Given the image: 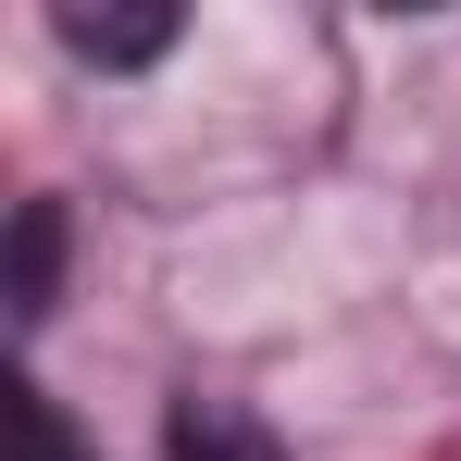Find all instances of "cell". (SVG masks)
I'll return each mask as SVG.
<instances>
[{
	"label": "cell",
	"instance_id": "obj_4",
	"mask_svg": "<svg viewBox=\"0 0 461 461\" xmlns=\"http://www.w3.org/2000/svg\"><path fill=\"white\" fill-rule=\"evenodd\" d=\"M13 461H100V449H76V437H63V411H50L38 386H13Z\"/></svg>",
	"mask_w": 461,
	"mask_h": 461
},
{
	"label": "cell",
	"instance_id": "obj_2",
	"mask_svg": "<svg viewBox=\"0 0 461 461\" xmlns=\"http://www.w3.org/2000/svg\"><path fill=\"white\" fill-rule=\"evenodd\" d=\"M162 449L175 461H287L237 399H175V411H162Z\"/></svg>",
	"mask_w": 461,
	"mask_h": 461
},
{
	"label": "cell",
	"instance_id": "obj_3",
	"mask_svg": "<svg viewBox=\"0 0 461 461\" xmlns=\"http://www.w3.org/2000/svg\"><path fill=\"white\" fill-rule=\"evenodd\" d=\"M50 275H63V200L13 212V324H50Z\"/></svg>",
	"mask_w": 461,
	"mask_h": 461
},
{
	"label": "cell",
	"instance_id": "obj_1",
	"mask_svg": "<svg viewBox=\"0 0 461 461\" xmlns=\"http://www.w3.org/2000/svg\"><path fill=\"white\" fill-rule=\"evenodd\" d=\"M50 38H63L76 63H100V76H125V63H162V50H175V0H138V13H87V0H63Z\"/></svg>",
	"mask_w": 461,
	"mask_h": 461
}]
</instances>
